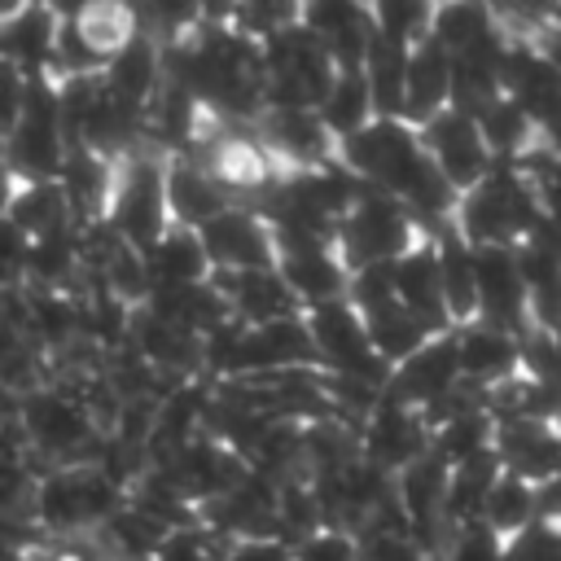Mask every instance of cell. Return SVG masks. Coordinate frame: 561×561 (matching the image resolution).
<instances>
[{
  "mask_svg": "<svg viewBox=\"0 0 561 561\" xmlns=\"http://www.w3.org/2000/svg\"><path fill=\"white\" fill-rule=\"evenodd\" d=\"M548 219H552V210L522 180V171L508 167V162H491V171L456 197L451 232L469 250H478V245H517L535 228H543Z\"/></svg>",
  "mask_w": 561,
  "mask_h": 561,
  "instance_id": "cell-1",
  "label": "cell"
},
{
  "mask_svg": "<svg viewBox=\"0 0 561 561\" xmlns=\"http://www.w3.org/2000/svg\"><path fill=\"white\" fill-rule=\"evenodd\" d=\"M13 421H18L26 456L31 460L39 456L35 473L53 469V465H83V460L96 456V447L105 438L96 430V421L88 416V408L66 386H57V381H44V386L18 394Z\"/></svg>",
  "mask_w": 561,
  "mask_h": 561,
  "instance_id": "cell-2",
  "label": "cell"
},
{
  "mask_svg": "<svg viewBox=\"0 0 561 561\" xmlns=\"http://www.w3.org/2000/svg\"><path fill=\"white\" fill-rule=\"evenodd\" d=\"M123 500H127L123 486H114L92 460H83V465H53V469L35 473L26 517H31L35 530L70 539V535L96 530Z\"/></svg>",
  "mask_w": 561,
  "mask_h": 561,
  "instance_id": "cell-3",
  "label": "cell"
},
{
  "mask_svg": "<svg viewBox=\"0 0 561 561\" xmlns=\"http://www.w3.org/2000/svg\"><path fill=\"white\" fill-rule=\"evenodd\" d=\"M162 171H167V158L158 149H145V145H136L131 153H123L114 162V188L105 202V224L131 250H145L171 224Z\"/></svg>",
  "mask_w": 561,
  "mask_h": 561,
  "instance_id": "cell-4",
  "label": "cell"
},
{
  "mask_svg": "<svg viewBox=\"0 0 561 561\" xmlns=\"http://www.w3.org/2000/svg\"><path fill=\"white\" fill-rule=\"evenodd\" d=\"M421 232L412 224V215L381 188H359V197L351 202V210L337 219L333 232V250L342 254L346 267L359 263H394L408 245H416Z\"/></svg>",
  "mask_w": 561,
  "mask_h": 561,
  "instance_id": "cell-5",
  "label": "cell"
},
{
  "mask_svg": "<svg viewBox=\"0 0 561 561\" xmlns=\"http://www.w3.org/2000/svg\"><path fill=\"white\" fill-rule=\"evenodd\" d=\"M302 324H307V333H311L316 368H320V373L359 377V381L386 390L390 364L368 346V337H364V320H359V311H355L346 298L307 307V311H302Z\"/></svg>",
  "mask_w": 561,
  "mask_h": 561,
  "instance_id": "cell-6",
  "label": "cell"
},
{
  "mask_svg": "<svg viewBox=\"0 0 561 561\" xmlns=\"http://www.w3.org/2000/svg\"><path fill=\"white\" fill-rule=\"evenodd\" d=\"M333 158L368 188L394 193V184L408 175V167L421 158V136L412 123L390 118V114H373L359 131L342 136L333 145Z\"/></svg>",
  "mask_w": 561,
  "mask_h": 561,
  "instance_id": "cell-7",
  "label": "cell"
},
{
  "mask_svg": "<svg viewBox=\"0 0 561 561\" xmlns=\"http://www.w3.org/2000/svg\"><path fill=\"white\" fill-rule=\"evenodd\" d=\"M500 96L526 110V118L552 140L557 105H561V75L548 48H539L535 35H508L500 57Z\"/></svg>",
  "mask_w": 561,
  "mask_h": 561,
  "instance_id": "cell-8",
  "label": "cell"
},
{
  "mask_svg": "<svg viewBox=\"0 0 561 561\" xmlns=\"http://www.w3.org/2000/svg\"><path fill=\"white\" fill-rule=\"evenodd\" d=\"M355 451L368 465H377L386 473H399L408 460L430 451V430H425L416 408H408V403H399V399H390L381 390V399L355 425Z\"/></svg>",
  "mask_w": 561,
  "mask_h": 561,
  "instance_id": "cell-9",
  "label": "cell"
},
{
  "mask_svg": "<svg viewBox=\"0 0 561 561\" xmlns=\"http://www.w3.org/2000/svg\"><path fill=\"white\" fill-rule=\"evenodd\" d=\"M416 136H421V149H425V158L438 167V175L456 188V193H465V188H473L486 171H491V153H486V145H482V136H478V127H473V118L465 114V110H438V114H430L421 127H416Z\"/></svg>",
  "mask_w": 561,
  "mask_h": 561,
  "instance_id": "cell-10",
  "label": "cell"
},
{
  "mask_svg": "<svg viewBox=\"0 0 561 561\" xmlns=\"http://www.w3.org/2000/svg\"><path fill=\"white\" fill-rule=\"evenodd\" d=\"M202 250L210 259V272H250V267H272L276 263V241L267 219L254 206L228 202L215 219L197 228Z\"/></svg>",
  "mask_w": 561,
  "mask_h": 561,
  "instance_id": "cell-11",
  "label": "cell"
},
{
  "mask_svg": "<svg viewBox=\"0 0 561 561\" xmlns=\"http://www.w3.org/2000/svg\"><path fill=\"white\" fill-rule=\"evenodd\" d=\"M473 298H478L473 320L500 324L508 333L530 329V302H526V285H522L513 245H478L473 250Z\"/></svg>",
  "mask_w": 561,
  "mask_h": 561,
  "instance_id": "cell-12",
  "label": "cell"
},
{
  "mask_svg": "<svg viewBox=\"0 0 561 561\" xmlns=\"http://www.w3.org/2000/svg\"><path fill=\"white\" fill-rule=\"evenodd\" d=\"M285 368H316V346L302 324V311L267 324H241L232 377H267Z\"/></svg>",
  "mask_w": 561,
  "mask_h": 561,
  "instance_id": "cell-13",
  "label": "cell"
},
{
  "mask_svg": "<svg viewBox=\"0 0 561 561\" xmlns=\"http://www.w3.org/2000/svg\"><path fill=\"white\" fill-rule=\"evenodd\" d=\"M149 465H158L193 504H206V500L224 495L245 473V460L232 447H224L219 438H210V434H193L188 443H180L175 451H167V456H158Z\"/></svg>",
  "mask_w": 561,
  "mask_h": 561,
  "instance_id": "cell-14",
  "label": "cell"
},
{
  "mask_svg": "<svg viewBox=\"0 0 561 561\" xmlns=\"http://www.w3.org/2000/svg\"><path fill=\"white\" fill-rule=\"evenodd\" d=\"M460 381V359H456V333H430L416 351H408L399 364H390L386 377V394L408 403V408H425L430 399H438L443 390H451Z\"/></svg>",
  "mask_w": 561,
  "mask_h": 561,
  "instance_id": "cell-15",
  "label": "cell"
},
{
  "mask_svg": "<svg viewBox=\"0 0 561 561\" xmlns=\"http://www.w3.org/2000/svg\"><path fill=\"white\" fill-rule=\"evenodd\" d=\"M127 346L162 377V381H188V377H202V337L162 320V316H149L145 307L131 311V329H127Z\"/></svg>",
  "mask_w": 561,
  "mask_h": 561,
  "instance_id": "cell-16",
  "label": "cell"
},
{
  "mask_svg": "<svg viewBox=\"0 0 561 561\" xmlns=\"http://www.w3.org/2000/svg\"><path fill=\"white\" fill-rule=\"evenodd\" d=\"M101 88L131 105V110H149L153 92L162 88V44L149 35V31H136L127 35L101 66Z\"/></svg>",
  "mask_w": 561,
  "mask_h": 561,
  "instance_id": "cell-17",
  "label": "cell"
},
{
  "mask_svg": "<svg viewBox=\"0 0 561 561\" xmlns=\"http://www.w3.org/2000/svg\"><path fill=\"white\" fill-rule=\"evenodd\" d=\"M451 105V57L438 39L416 35L408 44V66H403V110L399 118L421 127L430 114Z\"/></svg>",
  "mask_w": 561,
  "mask_h": 561,
  "instance_id": "cell-18",
  "label": "cell"
},
{
  "mask_svg": "<svg viewBox=\"0 0 561 561\" xmlns=\"http://www.w3.org/2000/svg\"><path fill=\"white\" fill-rule=\"evenodd\" d=\"M491 451L504 473H517L526 482H548L561 465V438L552 421H495Z\"/></svg>",
  "mask_w": 561,
  "mask_h": 561,
  "instance_id": "cell-19",
  "label": "cell"
},
{
  "mask_svg": "<svg viewBox=\"0 0 561 561\" xmlns=\"http://www.w3.org/2000/svg\"><path fill=\"white\" fill-rule=\"evenodd\" d=\"M451 333H456L460 381H469L486 394L491 386L517 377V333H508L500 324H486V320H465Z\"/></svg>",
  "mask_w": 561,
  "mask_h": 561,
  "instance_id": "cell-20",
  "label": "cell"
},
{
  "mask_svg": "<svg viewBox=\"0 0 561 561\" xmlns=\"http://www.w3.org/2000/svg\"><path fill=\"white\" fill-rule=\"evenodd\" d=\"M276 276L285 280L289 298L298 302V311L346 298V263L333 245H307V250H280L276 254Z\"/></svg>",
  "mask_w": 561,
  "mask_h": 561,
  "instance_id": "cell-21",
  "label": "cell"
},
{
  "mask_svg": "<svg viewBox=\"0 0 561 561\" xmlns=\"http://www.w3.org/2000/svg\"><path fill=\"white\" fill-rule=\"evenodd\" d=\"M210 285L224 294L228 316L237 324H267L280 316H298V302L289 298L276 267H250V272H210Z\"/></svg>",
  "mask_w": 561,
  "mask_h": 561,
  "instance_id": "cell-22",
  "label": "cell"
},
{
  "mask_svg": "<svg viewBox=\"0 0 561 561\" xmlns=\"http://www.w3.org/2000/svg\"><path fill=\"white\" fill-rule=\"evenodd\" d=\"M162 188H167V215H171V224L193 228V232H197L206 219H215V215L232 202V197L224 193V184H219L202 162H193L188 153L167 158Z\"/></svg>",
  "mask_w": 561,
  "mask_h": 561,
  "instance_id": "cell-23",
  "label": "cell"
},
{
  "mask_svg": "<svg viewBox=\"0 0 561 561\" xmlns=\"http://www.w3.org/2000/svg\"><path fill=\"white\" fill-rule=\"evenodd\" d=\"M508 31L491 26L486 35L469 39L465 48L447 53L451 57V110L473 114L482 101H491L500 92V57H504Z\"/></svg>",
  "mask_w": 561,
  "mask_h": 561,
  "instance_id": "cell-24",
  "label": "cell"
},
{
  "mask_svg": "<svg viewBox=\"0 0 561 561\" xmlns=\"http://www.w3.org/2000/svg\"><path fill=\"white\" fill-rule=\"evenodd\" d=\"M259 140L272 149L285 167H316L333 158V140L316 110H259Z\"/></svg>",
  "mask_w": 561,
  "mask_h": 561,
  "instance_id": "cell-25",
  "label": "cell"
},
{
  "mask_svg": "<svg viewBox=\"0 0 561 561\" xmlns=\"http://www.w3.org/2000/svg\"><path fill=\"white\" fill-rule=\"evenodd\" d=\"M390 280H394V302L416 316L430 333L451 329L443 316V298H438V267H434V241L421 237L416 245H408L394 263H390Z\"/></svg>",
  "mask_w": 561,
  "mask_h": 561,
  "instance_id": "cell-26",
  "label": "cell"
},
{
  "mask_svg": "<svg viewBox=\"0 0 561 561\" xmlns=\"http://www.w3.org/2000/svg\"><path fill=\"white\" fill-rule=\"evenodd\" d=\"M140 263H145L149 289L153 285H197V280H210V259L202 250V237L193 228H180V224H167L140 250Z\"/></svg>",
  "mask_w": 561,
  "mask_h": 561,
  "instance_id": "cell-27",
  "label": "cell"
},
{
  "mask_svg": "<svg viewBox=\"0 0 561 561\" xmlns=\"http://www.w3.org/2000/svg\"><path fill=\"white\" fill-rule=\"evenodd\" d=\"M57 188L66 193L75 219H105V202L114 188V158L92 153L88 145H66V158L57 167Z\"/></svg>",
  "mask_w": 561,
  "mask_h": 561,
  "instance_id": "cell-28",
  "label": "cell"
},
{
  "mask_svg": "<svg viewBox=\"0 0 561 561\" xmlns=\"http://www.w3.org/2000/svg\"><path fill=\"white\" fill-rule=\"evenodd\" d=\"M140 307L149 316H162V320L197 333V337H206L210 329H219L224 320H232L224 294L210 280H197V285H153Z\"/></svg>",
  "mask_w": 561,
  "mask_h": 561,
  "instance_id": "cell-29",
  "label": "cell"
},
{
  "mask_svg": "<svg viewBox=\"0 0 561 561\" xmlns=\"http://www.w3.org/2000/svg\"><path fill=\"white\" fill-rule=\"evenodd\" d=\"M0 158L18 180H53L66 158V136L53 118H18L0 140Z\"/></svg>",
  "mask_w": 561,
  "mask_h": 561,
  "instance_id": "cell-30",
  "label": "cell"
},
{
  "mask_svg": "<svg viewBox=\"0 0 561 561\" xmlns=\"http://www.w3.org/2000/svg\"><path fill=\"white\" fill-rule=\"evenodd\" d=\"M26 289V285H22ZM26 337L48 355H66L70 346H79V294L70 289H26Z\"/></svg>",
  "mask_w": 561,
  "mask_h": 561,
  "instance_id": "cell-31",
  "label": "cell"
},
{
  "mask_svg": "<svg viewBox=\"0 0 561 561\" xmlns=\"http://www.w3.org/2000/svg\"><path fill=\"white\" fill-rule=\"evenodd\" d=\"M83 276V254H79V224L35 237L26 245V263H22V285L26 289H70Z\"/></svg>",
  "mask_w": 561,
  "mask_h": 561,
  "instance_id": "cell-32",
  "label": "cell"
},
{
  "mask_svg": "<svg viewBox=\"0 0 561 561\" xmlns=\"http://www.w3.org/2000/svg\"><path fill=\"white\" fill-rule=\"evenodd\" d=\"M53 31H57V13L44 0H26L13 18L0 22V57L13 61L22 75L48 70Z\"/></svg>",
  "mask_w": 561,
  "mask_h": 561,
  "instance_id": "cell-33",
  "label": "cell"
},
{
  "mask_svg": "<svg viewBox=\"0 0 561 561\" xmlns=\"http://www.w3.org/2000/svg\"><path fill=\"white\" fill-rule=\"evenodd\" d=\"M473 127H478V136H482V145H486V153H491V162H517L530 145H539V140H548L530 118H526V110L522 105H513L508 96H491V101H482L473 114Z\"/></svg>",
  "mask_w": 561,
  "mask_h": 561,
  "instance_id": "cell-34",
  "label": "cell"
},
{
  "mask_svg": "<svg viewBox=\"0 0 561 561\" xmlns=\"http://www.w3.org/2000/svg\"><path fill=\"white\" fill-rule=\"evenodd\" d=\"M4 219H9L26 241L79 224L75 210H70V202H66V193L57 188V180H18V184H13V197H9V206H4Z\"/></svg>",
  "mask_w": 561,
  "mask_h": 561,
  "instance_id": "cell-35",
  "label": "cell"
},
{
  "mask_svg": "<svg viewBox=\"0 0 561 561\" xmlns=\"http://www.w3.org/2000/svg\"><path fill=\"white\" fill-rule=\"evenodd\" d=\"M434 241V267H438V298H443V316L447 324H465L473 320L478 311V298H473V250L447 228Z\"/></svg>",
  "mask_w": 561,
  "mask_h": 561,
  "instance_id": "cell-36",
  "label": "cell"
},
{
  "mask_svg": "<svg viewBox=\"0 0 561 561\" xmlns=\"http://www.w3.org/2000/svg\"><path fill=\"white\" fill-rule=\"evenodd\" d=\"M403 66H408V39L373 31V44H368L364 66H359L368 101H373V114L399 118V110H403Z\"/></svg>",
  "mask_w": 561,
  "mask_h": 561,
  "instance_id": "cell-37",
  "label": "cell"
},
{
  "mask_svg": "<svg viewBox=\"0 0 561 561\" xmlns=\"http://www.w3.org/2000/svg\"><path fill=\"white\" fill-rule=\"evenodd\" d=\"M535 486L539 482H526V478L500 469L495 482L486 486V500H482V517L478 522L486 530H495L500 539H508L513 530L539 522V495H535Z\"/></svg>",
  "mask_w": 561,
  "mask_h": 561,
  "instance_id": "cell-38",
  "label": "cell"
},
{
  "mask_svg": "<svg viewBox=\"0 0 561 561\" xmlns=\"http://www.w3.org/2000/svg\"><path fill=\"white\" fill-rule=\"evenodd\" d=\"M92 539L101 543V552H105L110 561H149L153 548H158V539H162V526H158L153 517H145L136 504L123 500V504L92 530Z\"/></svg>",
  "mask_w": 561,
  "mask_h": 561,
  "instance_id": "cell-39",
  "label": "cell"
},
{
  "mask_svg": "<svg viewBox=\"0 0 561 561\" xmlns=\"http://www.w3.org/2000/svg\"><path fill=\"white\" fill-rule=\"evenodd\" d=\"M316 118L324 123L329 140L337 145L342 136L359 131L368 118H373V101H368V88H364V75L359 70H337L324 88V96L316 101Z\"/></svg>",
  "mask_w": 561,
  "mask_h": 561,
  "instance_id": "cell-40",
  "label": "cell"
},
{
  "mask_svg": "<svg viewBox=\"0 0 561 561\" xmlns=\"http://www.w3.org/2000/svg\"><path fill=\"white\" fill-rule=\"evenodd\" d=\"M359 320H364V337H368V346H373L386 364H399L408 351H416V346L430 337V329H425L416 316H408L399 302L373 307V311H364Z\"/></svg>",
  "mask_w": 561,
  "mask_h": 561,
  "instance_id": "cell-41",
  "label": "cell"
},
{
  "mask_svg": "<svg viewBox=\"0 0 561 561\" xmlns=\"http://www.w3.org/2000/svg\"><path fill=\"white\" fill-rule=\"evenodd\" d=\"M491 434H495V416L486 408H473V412H460L443 425L430 430V451L451 469L478 451H491Z\"/></svg>",
  "mask_w": 561,
  "mask_h": 561,
  "instance_id": "cell-42",
  "label": "cell"
},
{
  "mask_svg": "<svg viewBox=\"0 0 561 561\" xmlns=\"http://www.w3.org/2000/svg\"><path fill=\"white\" fill-rule=\"evenodd\" d=\"M491 26H500V22L491 18V9H486L482 0H434L425 35L438 39L447 53H456V48H465L469 39L486 35Z\"/></svg>",
  "mask_w": 561,
  "mask_h": 561,
  "instance_id": "cell-43",
  "label": "cell"
},
{
  "mask_svg": "<svg viewBox=\"0 0 561 561\" xmlns=\"http://www.w3.org/2000/svg\"><path fill=\"white\" fill-rule=\"evenodd\" d=\"M224 543H232V539H219V535L206 530L202 522H193V526H171V530H162V539H158V548H153L149 561H219Z\"/></svg>",
  "mask_w": 561,
  "mask_h": 561,
  "instance_id": "cell-44",
  "label": "cell"
},
{
  "mask_svg": "<svg viewBox=\"0 0 561 561\" xmlns=\"http://www.w3.org/2000/svg\"><path fill=\"white\" fill-rule=\"evenodd\" d=\"M298 4L302 0H237L228 13V26H237L250 39H263L289 22H298Z\"/></svg>",
  "mask_w": 561,
  "mask_h": 561,
  "instance_id": "cell-45",
  "label": "cell"
},
{
  "mask_svg": "<svg viewBox=\"0 0 561 561\" xmlns=\"http://www.w3.org/2000/svg\"><path fill=\"white\" fill-rule=\"evenodd\" d=\"M364 18H368L364 0H302V4H298V26H307L320 44L333 39L337 31L364 22Z\"/></svg>",
  "mask_w": 561,
  "mask_h": 561,
  "instance_id": "cell-46",
  "label": "cell"
},
{
  "mask_svg": "<svg viewBox=\"0 0 561 561\" xmlns=\"http://www.w3.org/2000/svg\"><path fill=\"white\" fill-rule=\"evenodd\" d=\"M346 302L364 316L373 307L394 302V280H390V263H359L346 267Z\"/></svg>",
  "mask_w": 561,
  "mask_h": 561,
  "instance_id": "cell-47",
  "label": "cell"
},
{
  "mask_svg": "<svg viewBox=\"0 0 561 561\" xmlns=\"http://www.w3.org/2000/svg\"><path fill=\"white\" fill-rule=\"evenodd\" d=\"M289 561H359V543L351 530L316 526L289 543Z\"/></svg>",
  "mask_w": 561,
  "mask_h": 561,
  "instance_id": "cell-48",
  "label": "cell"
},
{
  "mask_svg": "<svg viewBox=\"0 0 561 561\" xmlns=\"http://www.w3.org/2000/svg\"><path fill=\"white\" fill-rule=\"evenodd\" d=\"M500 557H504V539L495 530H486L482 522L447 530V539L438 548V561H500Z\"/></svg>",
  "mask_w": 561,
  "mask_h": 561,
  "instance_id": "cell-49",
  "label": "cell"
},
{
  "mask_svg": "<svg viewBox=\"0 0 561 561\" xmlns=\"http://www.w3.org/2000/svg\"><path fill=\"white\" fill-rule=\"evenodd\" d=\"M500 561H561V535L552 522H530L504 539Z\"/></svg>",
  "mask_w": 561,
  "mask_h": 561,
  "instance_id": "cell-50",
  "label": "cell"
},
{
  "mask_svg": "<svg viewBox=\"0 0 561 561\" xmlns=\"http://www.w3.org/2000/svg\"><path fill=\"white\" fill-rule=\"evenodd\" d=\"M31 486H35V469L26 456H9L0 451V513H22L31 504Z\"/></svg>",
  "mask_w": 561,
  "mask_h": 561,
  "instance_id": "cell-51",
  "label": "cell"
},
{
  "mask_svg": "<svg viewBox=\"0 0 561 561\" xmlns=\"http://www.w3.org/2000/svg\"><path fill=\"white\" fill-rule=\"evenodd\" d=\"M22 83H26V75L0 57V140L13 131V123L22 114Z\"/></svg>",
  "mask_w": 561,
  "mask_h": 561,
  "instance_id": "cell-52",
  "label": "cell"
},
{
  "mask_svg": "<svg viewBox=\"0 0 561 561\" xmlns=\"http://www.w3.org/2000/svg\"><path fill=\"white\" fill-rule=\"evenodd\" d=\"M219 561H289V548L280 539H232L224 543Z\"/></svg>",
  "mask_w": 561,
  "mask_h": 561,
  "instance_id": "cell-53",
  "label": "cell"
},
{
  "mask_svg": "<svg viewBox=\"0 0 561 561\" xmlns=\"http://www.w3.org/2000/svg\"><path fill=\"white\" fill-rule=\"evenodd\" d=\"M35 526H31V517H22V513H0V552H31V543H35Z\"/></svg>",
  "mask_w": 561,
  "mask_h": 561,
  "instance_id": "cell-54",
  "label": "cell"
},
{
  "mask_svg": "<svg viewBox=\"0 0 561 561\" xmlns=\"http://www.w3.org/2000/svg\"><path fill=\"white\" fill-rule=\"evenodd\" d=\"M57 18H79V13H88V9H96V4H110V0H44Z\"/></svg>",
  "mask_w": 561,
  "mask_h": 561,
  "instance_id": "cell-55",
  "label": "cell"
},
{
  "mask_svg": "<svg viewBox=\"0 0 561 561\" xmlns=\"http://www.w3.org/2000/svg\"><path fill=\"white\" fill-rule=\"evenodd\" d=\"M197 4H202V22H228L237 0H197Z\"/></svg>",
  "mask_w": 561,
  "mask_h": 561,
  "instance_id": "cell-56",
  "label": "cell"
},
{
  "mask_svg": "<svg viewBox=\"0 0 561 561\" xmlns=\"http://www.w3.org/2000/svg\"><path fill=\"white\" fill-rule=\"evenodd\" d=\"M13 184H18V175L4 167V158H0V215H4V206H9V197H13Z\"/></svg>",
  "mask_w": 561,
  "mask_h": 561,
  "instance_id": "cell-57",
  "label": "cell"
},
{
  "mask_svg": "<svg viewBox=\"0 0 561 561\" xmlns=\"http://www.w3.org/2000/svg\"><path fill=\"white\" fill-rule=\"evenodd\" d=\"M22 4H26V0H0V22H4V18H13Z\"/></svg>",
  "mask_w": 561,
  "mask_h": 561,
  "instance_id": "cell-58",
  "label": "cell"
},
{
  "mask_svg": "<svg viewBox=\"0 0 561 561\" xmlns=\"http://www.w3.org/2000/svg\"><path fill=\"white\" fill-rule=\"evenodd\" d=\"M0 561H31V552H13L9 548V552H0Z\"/></svg>",
  "mask_w": 561,
  "mask_h": 561,
  "instance_id": "cell-59",
  "label": "cell"
},
{
  "mask_svg": "<svg viewBox=\"0 0 561 561\" xmlns=\"http://www.w3.org/2000/svg\"><path fill=\"white\" fill-rule=\"evenodd\" d=\"M425 561H438V557H425Z\"/></svg>",
  "mask_w": 561,
  "mask_h": 561,
  "instance_id": "cell-60",
  "label": "cell"
}]
</instances>
